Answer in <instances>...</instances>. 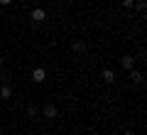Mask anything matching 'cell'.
<instances>
[{"label":"cell","mask_w":147,"mask_h":135,"mask_svg":"<svg viewBox=\"0 0 147 135\" xmlns=\"http://www.w3.org/2000/svg\"><path fill=\"white\" fill-rule=\"evenodd\" d=\"M42 113H44V118H57V115H59V111H57V106H54V103H44Z\"/></svg>","instance_id":"obj_1"},{"label":"cell","mask_w":147,"mask_h":135,"mask_svg":"<svg viewBox=\"0 0 147 135\" xmlns=\"http://www.w3.org/2000/svg\"><path fill=\"white\" fill-rule=\"evenodd\" d=\"M86 49H88V42H86V39H76V42H74V52H76V54H84Z\"/></svg>","instance_id":"obj_2"},{"label":"cell","mask_w":147,"mask_h":135,"mask_svg":"<svg viewBox=\"0 0 147 135\" xmlns=\"http://www.w3.org/2000/svg\"><path fill=\"white\" fill-rule=\"evenodd\" d=\"M32 20L34 22H44L47 20V12H44L42 7H34V10H32Z\"/></svg>","instance_id":"obj_3"},{"label":"cell","mask_w":147,"mask_h":135,"mask_svg":"<svg viewBox=\"0 0 147 135\" xmlns=\"http://www.w3.org/2000/svg\"><path fill=\"white\" fill-rule=\"evenodd\" d=\"M32 79H34V83L47 81V71H44V69H34V71H32Z\"/></svg>","instance_id":"obj_4"},{"label":"cell","mask_w":147,"mask_h":135,"mask_svg":"<svg viewBox=\"0 0 147 135\" xmlns=\"http://www.w3.org/2000/svg\"><path fill=\"white\" fill-rule=\"evenodd\" d=\"M132 64H135L132 54H125V57H120V66H123V69H127V71H130V69H132Z\"/></svg>","instance_id":"obj_5"},{"label":"cell","mask_w":147,"mask_h":135,"mask_svg":"<svg viewBox=\"0 0 147 135\" xmlns=\"http://www.w3.org/2000/svg\"><path fill=\"white\" fill-rule=\"evenodd\" d=\"M0 98H12V86L10 83H3L0 86Z\"/></svg>","instance_id":"obj_6"},{"label":"cell","mask_w":147,"mask_h":135,"mask_svg":"<svg viewBox=\"0 0 147 135\" xmlns=\"http://www.w3.org/2000/svg\"><path fill=\"white\" fill-rule=\"evenodd\" d=\"M100 76H103L105 83H113V81H115V74L110 71V69H103V74H100Z\"/></svg>","instance_id":"obj_7"},{"label":"cell","mask_w":147,"mask_h":135,"mask_svg":"<svg viewBox=\"0 0 147 135\" xmlns=\"http://www.w3.org/2000/svg\"><path fill=\"white\" fill-rule=\"evenodd\" d=\"M130 79H132L135 83H142V79H145V76H142L140 71H132V69H130Z\"/></svg>","instance_id":"obj_8"},{"label":"cell","mask_w":147,"mask_h":135,"mask_svg":"<svg viewBox=\"0 0 147 135\" xmlns=\"http://www.w3.org/2000/svg\"><path fill=\"white\" fill-rule=\"evenodd\" d=\"M27 113H30V118H37V115H39V111H37L34 106H30V108H27Z\"/></svg>","instance_id":"obj_9"},{"label":"cell","mask_w":147,"mask_h":135,"mask_svg":"<svg viewBox=\"0 0 147 135\" xmlns=\"http://www.w3.org/2000/svg\"><path fill=\"white\" fill-rule=\"evenodd\" d=\"M135 5V0H123V7H132Z\"/></svg>","instance_id":"obj_10"},{"label":"cell","mask_w":147,"mask_h":135,"mask_svg":"<svg viewBox=\"0 0 147 135\" xmlns=\"http://www.w3.org/2000/svg\"><path fill=\"white\" fill-rule=\"evenodd\" d=\"M12 0H0V5H10Z\"/></svg>","instance_id":"obj_11"},{"label":"cell","mask_w":147,"mask_h":135,"mask_svg":"<svg viewBox=\"0 0 147 135\" xmlns=\"http://www.w3.org/2000/svg\"><path fill=\"white\" fill-rule=\"evenodd\" d=\"M125 135H135V133H132V130H127V133H125Z\"/></svg>","instance_id":"obj_12"},{"label":"cell","mask_w":147,"mask_h":135,"mask_svg":"<svg viewBox=\"0 0 147 135\" xmlns=\"http://www.w3.org/2000/svg\"><path fill=\"white\" fill-rule=\"evenodd\" d=\"M0 66H3V57H0Z\"/></svg>","instance_id":"obj_13"}]
</instances>
